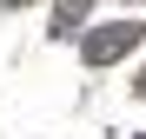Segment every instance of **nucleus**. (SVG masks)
Segmentation results:
<instances>
[{
  "label": "nucleus",
  "mask_w": 146,
  "mask_h": 139,
  "mask_svg": "<svg viewBox=\"0 0 146 139\" xmlns=\"http://www.w3.org/2000/svg\"><path fill=\"white\" fill-rule=\"evenodd\" d=\"M126 40H133L126 27H106V33H93V40H86V60H113V53H119Z\"/></svg>",
  "instance_id": "f257e3e1"
}]
</instances>
